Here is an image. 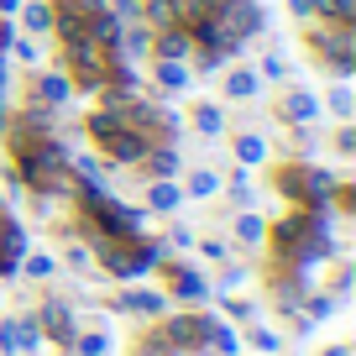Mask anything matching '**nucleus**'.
<instances>
[{
    "label": "nucleus",
    "mask_w": 356,
    "mask_h": 356,
    "mask_svg": "<svg viewBox=\"0 0 356 356\" xmlns=\"http://www.w3.org/2000/svg\"><path fill=\"white\" fill-rule=\"evenodd\" d=\"M309 53H320L325 63H330L335 79H351V63H356V32L351 26H320V32H309Z\"/></svg>",
    "instance_id": "obj_1"
},
{
    "label": "nucleus",
    "mask_w": 356,
    "mask_h": 356,
    "mask_svg": "<svg viewBox=\"0 0 356 356\" xmlns=\"http://www.w3.org/2000/svg\"><path fill=\"white\" fill-rule=\"evenodd\" d=\"M320 111H325V100L314 95V89H283V100H278V115H283L289 126L320 121Z\"/></svg>",
    "instance_id": "obj_2"
},
{
    "label": "nucleus",
    "mask_w": 356,
    "mask_h": 356,
    "mask_svg": "<svg viewBox=\"0 0 356 356\" xmlns=\"http://www.w3.org/2000/svg\"><path fill=\"white\" fill-rule=\"evenodd\" d=\"M147 53H152V58H178V63H189V58H194V42H189V32H184V26H163V37H152V42H147Z\"/></svg>",
    "instance_id": "obj_3"
},
{
    "label": "nucleus",
    "mask_w": 356,
    "mask_h": 356,
    "mask_svg": "<svg viewBox=\"0 0 356 356\" xmlns=\"http://www.w3.org/2000/svg\"><path fill=\"white\" fill-rule=\"evenodd\" d=\"M68 95H74V79H68V68H53V74H37V100H42L47 111L68 105Z\"/></svg>",
    "instance_id": "obj_4"
},
{
    "label": "nucleus",
    "mask_w": 356,
    "mask_h": 356,
    "mask_svg": "<svg viewBox=\"0 0 356 356\" xmlns=\"http://www.w3.org/2000/svg\"><path fill=\"white\" fill-rule=\"evenodd\" d=\"M257 95H262L257 68H231V74H225V100H257Z\"/></svg>",
    "instance_id": "obj_5"
},
{
    "label": "nucleus",
    "mask_w": 356,
    "mask_h": 356,
    "mask_svg": "<svg viewBox=\"0 0 356 356\" xmlns=\"http://www.w3.org/2000/svg\"><path fill=\"white\" fill-rule=\"evenodd\" d=\"M178 189L189 194V200H215V194H220V173H215V168H189V178H184Z\"/></svg>",
    "instance_id": "obj_6"
},
{
    "label": "nucleus",
    "mask_w": 356,
    "mask_h": 356,
    "mask_svg": "<svg viewBox=\"0 0 356 356\" xmlns=\"http://www.w3.org/2000/svg\"><path fill=\"white\" fill-rule=\"evenodd\" d=\"M178 204H184V189L173 178H152L147 184V210H178Z\"/></svg>",
    "instance_id": "obj_7"
},
{
    "label": "nucleus",
    "mask_w": 356,
    "mask_h": 356,
    "mask_svg": "<svg viewBox=\"0 0 356 356\" xmlns=\"http://www.w3.org/2000/svg\"><path fill=\"white\" fill-rule=\"evenodd\" d=\"M152 74H157V84H163V89H189V84H194L189 63H178V58H157Z\"/></svg>",
    "instance_id": "obj_8"
},
{
    "label": "nucleus",
    "mask_w": 356,
    "mask_h": 356,
    "mask_svg": "<svg viewBox=\"0 0 356 356\" xmlns=\"http://www.w3.org/2000/svg\"><path fill=\"white\" fill-rule=\"evenodd\" d=\"M231 152H236V163H241V168H257V163H267V142H262L257 131H241V136L231 142Z\"/></svg>",
    "instance_id": "obj_9"
},
{
    "label": "nucleus",
    "mask_w": 356,
    "mask_h": 356,
    "mask_svg": "<svg viewBox=\"0 0 356 356\" xmlns=\"http://www.w3.org/2000/svg\"><path fill=\"white\" fill-rule=\"evenodd\" d=\"M189 121H194V131H200V136H220V131H225V111H220V105H210V100L194 105Z\"/></svg>",
    "instance_id": "obj_10"
},
{
    "label": "nucleus",
    "mask_w": 356,
    "mask_h": 356,
    "mask_svg": "<svg viewBox=\"0 0 356 356\" xmlns=\"http://www.w3.org/2000/svg\"><path fill=\"white\" fill-rule=\"evenodd\" d=\"M22 26H26L32 37H47V32H53V6H42V0H32V6H26V0H22Z\"/></svg>",
    "instance_id": "obj_11"
},
{
    "label": "nucleus",
    "mask_w": 356,
    "mask_h": 356,
    "mask_svg": "<svg viewBox=\"0 0 356 356\" xmlns=\"http://www.w3.org/2000/svg\"><path fill=\"white\" fill-rule=\"evenodd\" d=\"M47 335L53 341H74V314H68V304H47Z\"/></svg>",
    "instance_id": "obj_12"
},
{
    "label": "nucleus",
    "mask_w": 356,
    "mask_h": 356,
    "mask_svg": "<svg viewBox=\"0 0 356 356\" xmlns=\"http://www.w3.org/2000/svg\"><path fill=\"white\" fill-rule=\"evenodd\" d=\"M314 16H330L335 26H351V16H356V0H314Z\"/></svg>",
    "instance_id": "obj_13"
},
{
    "label": "nucleus",
    "mask_w": 356,
    "mask_h": 356,
    "mask_svg": "<svg viewBox=\"0 0 356 356\" xmlns=\"http://www.w3.org/2000/svg\"><path fill=\"white\" fill-rule=\"evenodd\" d=\"M173 289H178V299H204V278L194 273V267H178V283H173Z\"/></svg>",
    "instance_id": "obj_14"
},
{
    "label": "nucleus",
    "mask_w": 356,
    "mask_h": 356,
    "mask_svg": "<svg viewBox=\"0 0 356 356\" xmlns=\"http://www.w3.org/2000/svg\"><path fill=\"white\" fill-rule=\"evenodd\" d=\"M236 236H241V246H257V241L267 236L262 215H241V220H236Z\"/></svg>",
    "instance_id": "obj_15"
},
{
    "label": "nucleus",
    "mask_w": 356,
    "mask_h": 356,
    "mask_svg": "<svg viewBox=\"0 0 356 356\" xmlns=\"http://www.w3.org/2000/svg\"><path fill=\"white\" fill-rule=\"evenodd\" d=\"M330 115L335 121H351V89H346V79L330 89Z\"/></svg>",
    "instance_id": "obj_16"
},
{
    "label": "nucleus",
    "mask_w": 356,
    "mask_h": 356,
    "mask_svg": "<svg viewBox=\"0 0 356 356\" xmlns=\"http://www.w3.org/2000/svg\"><path fill=\"white\" fill-rule=\"evenodd\" d=\"M126 309H142V314H163V293H126Z\"/></svg>",
    "instance_id": "obj_17"
},
{
    "label": "nucleus",
    "mask_w": 356,
    "mask_h": 356,
    "mask_svg": "<svg viewBox=\"0 0 356 356\" xmlns=\"http://www.w3.org/2000/svg\"><path fill=\"white\" fill-rule=\"evenodd\" d=\"M283 74H289V63H283V58H278V53H267V58H262V63H257V79H273V84H278V79H283Z\"/></svg>",
    "instance_id": "obj_18"
},
{
    "label": "nucleus",
    "mask_w": 356,
    "mask_h": 356,
    "mask_svg": "<svg viewBox=\"0 0 356 356\" xmlns=\"http://www.w3.org/2000/svg\"><path fill=\"white\" fill-rule=\"evenodd\" d=\"M74 341H79V356H105V351H111L105 335H74Z\"/></svg>",
    "instance_id": "obj_19"
},
{
    "label": "nucleus",
    "mask_w": 356,
    "mask_h": 356,
    "mask_svg": "<svg viewBox=\"0 0 356 356\" xmlns=\"http://www.w3.org/2000/svg\"><path fill=\"white\" fill-rule=\"evenodd\" d=\"M335 152H341V157H351V152H356V131H351V121H346V126H341V136H335Z\"/></svg>",
    "instance_id": "obj_20"
},
{
    "label": "nucleus",
    "mask_w": 356,
    "mask_h": 356,
    "mask_svg": "<svg viewBox=\"0 0 356 356\" xmlns=\"http://www.w3.org/2000/svg\"><path fill=\"white\" fill-rule=\"evenodd\" d=\"M289 11L299 16V22H320V16H314V0H289Z\"/></svg>",
    "instance_id": "obj_21"
},
{
    "label": "nucleus",
    "mask_w": 356,
    "mask_h": 356,
    "mask_svg": "<svg viewBox=\"0 0 356 356\" xmlns=\"http://www.w3.org/2000/svg\"><path fill=\"white\" fill-rule=\"evenodd\" d=\"M26 273H32V278H47V273H53V257H32V262H26Z\"/></svg>",
    "instance_id": "obj_22"
},
{
    "label": "nucleus",
    "mask_w": 356,
    "mask_h": 356,
    "mask_svg": "<svg viewBox=\"0 0 356 356\" xmlns=\"http://www.w3.org/2000/svg\"><path fill=\"white\" fill-rule=\"evenodd\" d=\"M252 341L262 346V351H278V335H273V330H252Z\"/></svg>",
    "instance_id": "obj_23"
},
{
    "label": "nucleus",
    "mask_w": 356,
    "mask_h": 356,
    "mask_svg": "<svg viewBox=\"0 0 356 356\" xmlns=\"http://www.w3.org/2000/svg\"><path fill=\"white\" fill-rule=\"evenodd\" d=\"M0 11H6V16H16V11H22V0H0Z\"/></svg>",
    "instance_id": "obj_24"
}]
</instances>
